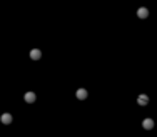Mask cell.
I'll use <instances>...</instances> for the list:
<instances>
[{"instance_id":"obj_5","label":"cell","mask_w":157,"mask_h":137,"mask_svg":"<svg viewBox=\"0 0 157 137\" xmlns=\"http://www.w3.org/2000/svg\"><path fill=\"white\" fill-rule=\"evenodd\" d=\"M75 97L79 99V100H84V99H87V90L85 89H79L75 92Z\"/></svg>"},{"instance_id":"obj_1","label":"cell","mask_w":157,"mask_h":137,"mask_svg":"<svg viewBox=\"0 0 157 137\" xmlns=\"http://www.w3.org/2000/svg\"><path fill=\"white\" fill-rule=\"evenodd\" d=\"M142 127H144L145 130H152L154 129V120L152 119H144L142 120Z\"/></svg>"},{"instance_id":"obj_3","label":"cell","mask_w":157,"mask_h":137,"mask_svg":"<svg viewBox=\"0 0 157 137\" xmlns=\"http://www.w3.org/2000/svg\"><path fill=\"white\" fill-rule=\"evenodd\" d=\"M24 100H25L27 104H34V102H35V94H34V92H25V95H24Z\"/></svg>"},{"instance_id":"obj_4","label":"cell","mask_w":157,"mask_h":137,"mask_svg":"<svg viewBox=\"0 0 157 137\" xmlns=\"http://www.w3.org/2000/svg\"><path fill=\"white\" fill-rule=\"evenodd\" d=\"M40 57H42V52L38 50V49H32L30 50V59L32 60H38Z\"/></svg>"},{"instance_id":"obj_6","label":"cell","mask_w":157,"mask_h":137,"mask_svg":"<svg viewBox=\"0 0 157 137\" xmlns=\"http://www.w3.org/2000/svg\"><path fill=\"white\" fill-rule=\"evenodd\" d=\"M137 15H139V18H147L149 17V10L145 9V7H140V9L137 10Z\"/></svg>"},{"instance_id":"obj_2","label":"cell","mask_w":157,"mask_h":137,"mask_svg":"<svg viewBox=\"0 0 157 137\" xmlns=\"http://www.w3.org/2000/svg\"><path fill=\"white\" fill-rule=\"evenodd\" d=\"M0 120H2V124H12V114H9V112H5V114H2V117H0Z\"/></svg>"},{"instance_id":"obj_7","label":"cell","mask_w":157,"mask_h":137,"mask_svg":"<svg viewBox=\"0 0 157 137\" xmlns=\"http://www.w3.org/2000/svg\"><path fill=\"white\" fill-rule=\"evenodd\" d=\"M137 102H139V105H147V104H149V97L145 94H142V95H139Z\"/></svg>"}]
</instances>
